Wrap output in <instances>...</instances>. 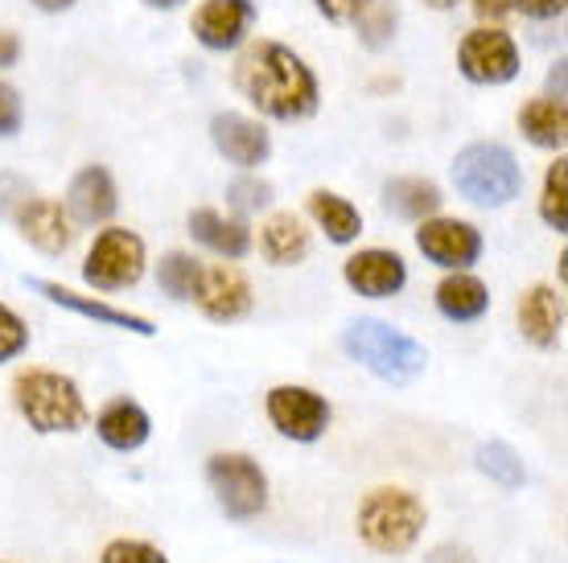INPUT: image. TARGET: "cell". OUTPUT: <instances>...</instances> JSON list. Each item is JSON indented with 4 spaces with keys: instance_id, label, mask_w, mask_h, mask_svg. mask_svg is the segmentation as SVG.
Wrapping results in <instances>:
<instances>
[{
    "instance_id": "cell-17",
    "label": "cell",
    "mask_w": 568,
    "mask_h": 563,
    "mask_svg": "<svg viewBox=\"0 0 568 563\" xmlns=\"http://www.w3.org/2000/svg\"><path fill=\"white\" fill-rule=\"evenodd\" d=\"M67 214L74 218V226H103L112 223L120 211V185H115L108 165H83L67 185Z\"/></svg>"
},
{
    "instance_id": "cell-4",
    "label": "cell",
    "mask_w": 568,
    "mask_h": 563,
    "mask_svg": "<svg viewBox=\"0 0 568 563\" xmlns=\"http://www.w3.org/2000/svg\"><path fill=\"white\" fill-rule=\"evenodd\" d=\"M454 190L478 211H503L524 194V165L498 141H474L449 165Z\"/></svg>"
},
{
    "instance_id": "cell-35",
    "label": "cell",
    "mask_w": 568,
    "mask_h": 563,
    "mask_svg": "<svg viewBox=\"0 0 568 563\" xmlns=\"http://www.w3.org/2000/svg\"><path fill=\"white\" fill-rule=\"evenodd\" d=\"M33 194V185L17 173H0V218H13V211Z\"/></svg>"
},
{
    "instance_id": "cell-27",
    "label": "cell",
    "mask_w": 568,
    "mask_h": 563,
    "mask_svg": "<svg viewBox=\"0 0 568 563\" xmlns=\"http://www.w3.org/2000/svg\"><path fill=\"white\" fill-rule=\"evenodd\" d=\"M202 264L199 255L190 252H165L161 264H156V288L170 296L173 305H194V293H199L202 280Z\"/></svg>"
},
{
    "instance_id": "cell-10",
    "label": "cell",
    "mask_w": 568,
    "mask_h": 563,
    "mask_svg": "<svg viewBox=\"0 0 568 563\" xmlns=\"http://www.w3.org/2000/svg\"><path fill=\"white\" fill-rule=\"evenodd\" d=\"M256 21V0H199V9L190 17V33L206 54H235L243 42H252Z\"/></svg>"
},
{
    "instance_id": "cell-28",
    "label": "cell",
    "mask_w": 568,
    "mask_h": 563,
    "mask_svg": "<svg viewBox=\"0 0 568 563\" xmlns=\"http://www.w3.org/2000/svg\"><path fill=\"white\" fill-rule=\"evenodd\" d=\"M544 226L556 235H568V156L556 153V161L544 170L540 182V202H536Z\"/></svg>"
},
{
    "instance_id": "cell-22",
    "label": "cell",
    "mask_w": 568,
    "mask_h": 563,
    "mask_svg": "<svg viewBox=\"0 0 568 563\" xmlns=\"http://www.w3.org/2000/svg\"><path fill=\"white\" fill-rule=\"evenodd\" d=\"M95 437L112 452H136L153 437V420L136 399H112L95 416Z\"/></svg>"
},
{
    "instance_id": "cell-2",
    "label": "cell",
    "mask_w": 568,
    "mask_h": 563,
    "mask_svg": "<svg viewBox=\"0 0 568 563\" xmlns=\"http://www.w3.org/2000/svg\"><path fill=\"white\" fill-rule=\"evenodd\" d=\"M342 350L351 362H358L363 370H371L375 379L384 382H413L425 375L428 367V350L425 341H416L413 334L396 329L392 321H379V317H358L342 329Z\"/></svg>"
},
{
    "instance_id": "cell-39",
    "label": "cell",
    "mask_w": 568,
    "mask_h": 563,
    "mask_svg": "<svg viewBox=\"0 0 568 563\" xmlns=\"http://www.w3.org/2000/svg\"><path fill=\"white\" fill-rule=\"evenodd\" d=\"M425 563H474V555L466 547H457V543H440V547L428 551Z\"/></svg>"
},
{
    "instance_id": "cell-34",
    "label": "cell",
    "mask_w": 568,
    "mask_h": 563,
    "mask_svg": "<svg viewBox=\"0 0 568 563\" xmlns=\"http://www.w3.org/2000/svg\"><path fill=\"white\" fill-rule=\"evenodd\" d=\"M363 4H367V0H313L317 17L329 21V25H355V17L363 13Z\"/></svg>"
},
{
    "instance_id": "cell-24",
    "label": "cell",
    "mask_w": 568,
    "mask_h": 563,
    "mask_svg": "<svg viewBox=\"0 0 568 563\" xmlns=\"http://www.w3.org/2000/svg\"><path fill=\"white\" fill-rule=\"evenodd\" d=\"M305 214L310 223L326 235V243L334 247H351L363 235V211H358L351 197H342L338 190H310L305 197Z\"/></svg>"
},
{
    "instance_id": "cell-31",
    "label": "cell",
    "mask_w": 568,
    "mask_h": 563,
    "mask_svg": "<svg viewBox=\"0 0 568 563\" xmlns=\"http://www.w3.org/2000/svg\"><path fill=\"white\" fill-rule=\"evenodd\" d=\"M26 350H29L26 317L17 309H9V305H0V367H4V362H17Z\"/></svg>"
},
{
    "instance_id": "cell-9",
    "label": "cell",
    "mask_w": 568,
    "mask_h": 563,
    "mask_svg": "<svg viewBox=\"0 0 568 563\" xmlns=\"http://www.w3.org/2000/svg\"><path fill=\"white\" fill-rule=\"evenodd\" d=\"M264 416H268V423L284 440H293V444H317L329 432L334 408H329L326 395H317L313 387L281 382V387H272L264 395Z\"/></svg>"
},
{
    "instance_id": "cell-11",
    "label": "cell",
    "mask_w": 568,
    "mask_h": 563,
    "mask_svg": "<svg viewBox=\"0 0 568 563\" xmlns=\"http://www.w3.org/2000/svg\"><path fill=\"white\" fill-rule=\"evenodd\" d=\"M416 252L440 272H469L483 259V231L466 218L433 214L425 223H416Z\"/></svg>"
},
{
    "instance_id": "cell-20",
    "label": "cell",
    "mask_w": 568,
    "mask_h": 563,
    "mask_svg": "<svg viewBox=\"0 0 568 563\" xmlns=\"http://www.w3.org/2000/svg\"><path fill=\"white\" fill-rule=\"evenodd\" d=\"M515 127L531 149L544 153H565L568 144V99L560 95H531L515 115Z\"/></svg>"
},
{
    "instance_id": "cell-33",
    "label": "cell",
    "mask_w": 568,
    "mask_h": 563,
    "mask_svg": "<svg viewBox=\"0 0 568 563\" xmlns=\"http://www.w3.org/2000/svg\"><path fill=\"white\" fill-rule=\"evenodd\" d=\"M21 127H26V99L13 83L0 79V141H13Z\"/></svg>"
},
{
    "instance_id": "cell-25",
    "label": "cell",
    "mask_w": 568,
    "mask_h": 563,
    "mask_svg": "<svg viewBox=\"0 0 568 563\" xmlns=\"http://www.w3.org/2000/svg\"><path fill=\"white\" fill-rule=\"evenodd\" d=\"M379 202L392 218H404V223H425L433 214H440L445 206V194H440L437 182L428 177H392L379 190Z\"/></svg>"
},
{
    "instance_id": "cell-7",
    "label": "cell",
    "mask_w": 568,
    "mask_h": 563,
    "mask_svg": "<svg viewBox=\"0 0 568 563\" xmlns=\"http://www.w3.org/2000/svg\"><path fill=\"white\" fill-rule=\"evenodd\" d=\"M206 485H211L219 510L235 522H252L268 510V478L247 452L206 457Z\"/></svg>"
},
{
    "instance_id": "cell-38",
    "label": "cell",
    "mask_w": 568,
    "mask_h": 563,
    "mask_svg": "<svg viewBox=\"0 0 568 563\" xmlns=\"http://www.w3.org/2000/svg\"><path fill=\"white\" fill-rule=\"evenodd\" d=\"M21 33L17 29H0V71H13L17 62H21Z\"/></svg>"
},
{
    "instance_id": "cell-23",
    "label": "cell",
    "mask_w": 568,
    "mask_h": 563,
    "mask_svg": "<svg viewBox=\"0 0 568 563\" xmlns=\"http://www.w3.org/2000/svg\"><path fill=\"white\" fill-rule=\"evenodd\" d=\"M310 252H313V235L301 214L281 211L260 226V255L268 259L272 268H297V264L310 259Z\"/></svg>"
},
{
    "instance_id": "cell-37",
    "label": "cell",
    "mask_w": 568,
    "mask_h": 563,
    "mask_svg": "<svg viewBox=\"0 0 568 563\" xmlns=\"http://www.w3.org/2000/svg\"><path fill=\"white\" fill-rule=\"evenodd\" d=\"M469 13L478 17V25H503L507 17H515L511 0H469Z\"/></svg>"
},
{
    "instance_id": "cell-30",
    "label": "cell",
    "mask_w": 568,
    "mask_h": 563,
    "mask_svg": "<svg viewBox=\"0 0 568 563\" xmlns=\"http://www.w3.org/2000/svg\"><path fill=\"white\" fill-rule=\"evenodd\" d=\"M272 197H276V190H272L264 177H256V173H243V177H235V182L227 185V206L240 214V218L272 211Z\"/></svg>"
},
{
    "instance_id": "cell-36",
    "label": "cell",
    "mask_w": 568,
    "mask_h": 563,
    "mask_svg": "<svg viewBox=\"0 0 568 563\" xmlns=\"http://www.w3.org/2000/svg\"><path fill=\"white\" fill-rule=\"evenodd\" d=\"M511 4L527 21H560L568 13V0H511Z\"/></svg>"
},
{
    "instance_id": "cell-26",
    "label": "cell",
    "mask_w": 568,
    "mask_h": 563,
    "mask_svg": "<svg viewBox=\"0 0 568 563\" xmlns=\"http://www.w3.org/2000/svg\"><path fill=\"white\" fill-rule=\"evenodd\" d=\"M351 29H355L358 45L371 50V54L392 50V42H396L399 33V0H367Z\"/></svg>"
},
{
    "instance_id": "cell-5",
    "label": "cell",
    "mask_w": 568,
    "mask_h": 563,
    "mask_svg": "<svg viewBox=\"0 0 568 563\" xmlns=\"http://www.w3.org/2000/svg\"><path fill=\"white\" fill-rule=\"evenodd\" d=\"M358 539L375 555H408L420 543L428 526V510L413 490L404 485H379L358 502Z\"/></svg>"
},
{
    "instance_id": "cell-29",
    "label": "cell",
    "mask_w": 568,
    "mask_h": 563,
    "mask_svg": "<svg viewBox=\"0 0 568 563\" xmlns=\"http://www.w3.org/2000/svg\"><path fill=\"white\" fill-rule=\"evenodd\" d=\"M474 461H478V469H483L495 485H503V490H519L527 481L524 457H519L507 440H486V444H478Z\"/></svg>"
},
{
    "instance_id": "cell-13",
    "label": "cell",
    "mask_w": 568,
    "mask_h": 563,
    "mask_svg": "<svg viewBox=\"0 0 568 563\" xmlns=\"http://www.w3.org/2000/svg\"><path fill=\"white\" fill-rule=\"evenodd\" d=\"M13 226H17V235L42 255H67L74 247V239H79V226H74V218L67 214V206L42 194H29L26 202L17 206Z\"/></svg>"
},
{
    "instance_id": "cell-16",
    "label": "cell",
    "mask_w": 568,
    "mask_h": 563,
    "mask_svg": "<svg viewBox=\"0 0 568 563\" xmlns=\"http://www.w3.org/2000/svg\"><path fill=\"white\" fill-rule=\"evenodd\" d=\"M342 280L367 300H392L408 288V264L392 247H363L342 264Z\"/></svg>"
},
{
    "instance_id": "cell-40",
    "label": "cell",
    "mask_w": 568,
    "mask_h": 563,
    "mask_svg": "<svg viewBox=\"0 0 568 563\" xmlns=\"http://www.w3.org/2000/svg\"><path fill=\"white\" fill-rule=\"evenodd\" d=\"M38 13H45V17H58V13H71L79 0H29Z\"/></svg>"
},
{
    "instance_id": "cell-8",
    "label": "cell",
    "mask_w": 568,
    "mask_h": 563,
    "mask_svg": "<svg viewBox=\"0 0 568 563\" xmlns=\"http://www.w3.org/2000/svg\"><path fill=\"white\" fill-rule=\"evenodd\" d=\"M524 71L519 42L503 25H474L457 42V74L469 86H507Z\"/></svg>"
},
{
    "instance_id": "cell-6",
    "label": "cell",
    "mask_w": 568,
    "mask_h": 563,
    "mask_svg": "<svg viewBox=\"0 0 568 563\" xmlns=\"http://www.w3.org/2000/svg\"><path fill=\"white\" fill-rule=\"evenodd\" d=\"M144 268H149V247L141 235L129 226H103L87 247L83 280L95 293H124L144 280Z\"/></svg>"
},
{
    "instance_id": "cell-14",
    "label": "cell",
    "mask_w": 568,
    "mask_h": 563,
    "mask_svg": "<svg viewBox=\"0 0 568 563\" xmlns=\"http://www.w3.org/2000/svg\"><path fill=\"white\" fill-rule=\"evenodd\" d=\"M194 305H199V313L206 321L235 325L243 317H252L256 296H252V284H247V276L235 264H214V268H202Z\"/></svg>"
},
{
    "instance_id": "cell-42",
    "label": "cell",
    "mask_w": 568,
    "mask_h": 563,
    "mask_svg": "<svg viewBox=\"0 0 568 563\" xmlns=\"http://www.w3.org/2000/svg\"><path fill=\"white\" fill-rule=\"evenodd\" d=\"M185 0H144V9H153V13H178Z\"/></svg>"
},
{
    "instance_id": "cell-32",
    "label": "cell",
    "mask_w": 568,
    "mask_h": 563,
    "mask_svg": "<svg viewBox=\"0 0 568 563\" xmlns=\"http://www.w3.org/2000/svg\"><path fill=\"white\" fill-rule=\"evenodd\" d=\"M100 563H170L165 551H156L153 543H141V539H112L103 547Z\"/></svg>"
},
{
    "instance_id": "cell-21",
    "label": "cell",
    "mask_w": 568,
    "mask_h": 563,
    "mask_svg": "<svg viewBox=\"0 0 568 563\" xmlns=\"http://www.w3.org/2000/svg\"><path fill=\"white\" fill-rule=\"evenodd\" d=\"M433 305L445 321L474 325L490 313V288L474 272H445V280L433 288Z\"/></svg>"
},
{
    "instance_id": "cell-19",
    "label": "cell",
    "mask_w": 568,
    "mask_h": 563,
    "mask_svg": "<svg viewBox=\"0 0 568 563\" xmlns=\"http://www.w3.org/2000/svg\"><path fill=\"white\" fill-rule=\"evenodd\" d=\"M519 334L524 341H531L536 350H556L565 338V293L552 284H531L519 296Z\"/></svg>"
},
{
    "instance_id": "cell-15",
    "label": "cell",
    "mask_w": 568,
    "mask_h": 563,
    "mask_svg": "<svg viewBox=\"0 0 568 563\" xmlns=\"http://www.w3.org/2000/svg\"><path fill=\"white\" fill-rule=\"evenodd\" d=\"M26 288L29 293L45 296V300L58 305V309L79 313V317H87V321L108 325V329H124V334H136V338H156V325L149 321V317L129 313V309H115V305H108V300H100V296H83V293H74V288H67V284L42 280V276H26Z\"/></svg>"
},
{
    "instance_id": "cell-41",
    "label": "cell",
    "mask_w": 568,
    "mask_h": 563,
    "mask_svg": "<svg viewBox=\"0 0 568 563\" xmlns=\"http://www.w3.org/2000/svg\"><path fill=\"white\" fill-rule=\"evenodd\" d=\"M565 58H560V62H552V71H548V95H560L565 99Z\"/></svg>"
},
{
    "instance_id": "cell-18",
    "label": "cell",
    "mask_w": 568,
    "mask_h": 563,
    "mask_svg": "<svg viewBox=\"0 0 568 563\" xmlns=\"http://www.w3.org/2000/svg\"><path fill=\"white\" fill-rule=\"evenodd\" d=\"M185 226H190V239L206 247L211 255H219V259H227V264L247 259L252 247H256V235H252L247 218H240V214H219L211 206H199V211H190Z\"/></svg>"
},
{
    "instance_id": "cell-12",
    "label": "cell",
    "mask_w": 568,
    "mask_h": 563,
    "mask_svg": "<svg viewBox=\"0 0 568 563\" xmlns=\"http://www.w3.org/2000/svg\"><path fill=\"white\" fill-rule=\"evenodd\" d=\"M211 144L227 165H235V170H243V173H256L260 165H268V156H272L268 124H264L260 115H247V112H214Z\"/></svg>"
},
{
    "instance_id": "cell-3",
    "label": "cell",
    "mask_w": 568,
    "mask_h": 563,
    "mask_svg": "<svg viewBox=\"0 0 568 563\" xmlns=\"http://www.w3.org/2000/svg\"><path fill=\"white\" fill-rule=\"evenodd\" d=\"M13 408L21 420L38 432V437H62V432H79L87 428L91 411L79 391V382L62 370L29 367L13 379Z\"/></svg>"
},
{
    "instance_id": "cell-1",
    "label": "cell",
    "mask_w": 568,
    "mask_h": 563,
    "mask_svg": "<svg viewBox=\"0 0 568 563\" xmlns=\"http://www.w3.org/2000/svg\"><path fill=\"white\" fill-rule=\"evenodd\" d=\"M231 86L260 120L272 124H305L322 112V83L313 66L276 38H252L235 50Z\"/></svg>"
},
{
    "instance_id": "cell-43",
    "label": "cell",
    "mask_w": 568,
    "mask_h": 563,
    "mask_svg": "<svg viewBox=\"0 0 568 563\" xmlns=\"http://www.w3.org/2000/svg\"><path fill=\"white\" fill-rule=\"evenodd\" d=\"M420 4H425V9H433V13H454L462 0H420Z\"/></svg>"
}]
</instances>
